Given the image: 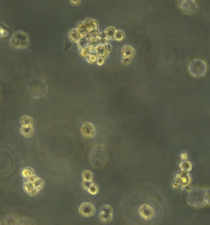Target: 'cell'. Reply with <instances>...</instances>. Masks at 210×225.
Returning <instances> with one entry per match:
<instances>
[{
	"label": "cell",
	"instance_id": "6da1fadb",
	"mask_svg": "<svg viewBox=\"0 0 210 225\" xmlns=\"http://www.w3.org/2000/svg\"><path fill=\"white\" fill-rule=\"evenodd\" d=\"M188 204L193 207H202L207 205L206 201V189L196 187L189 192L187 196Z\"/></svg>",
	"mask_w": 210,
	"mask_h": 225
},
{
	"label": "cell",
	"instance_id": "7a4b0ae2",
	"mask_svg": "<svg viewBox=\"0 0 210 225\" xmlns=\"http://www.w3.org/2000/svg\"><path fill=\"white\" fill-rule=\"evenodd\" d=\"M9 44L14 48L24 49L29 46L30 39L26 32L21 31H17L12 35L9 40Z\"/></svg>",
	"mask_w": 210,
	"mask_h": 225
},
{
	"label": "cell",
	"instance_id": "3957f363",
	"mask_svg": "<svg viewBox=\"0 0 210 225\" xmlns=\"http://www.w3.org/2000/svg\"><path fill=\"white\" fill-rule=\"evenodd\" d=\"M189 72L194 77H201L207 72V63L202 59H195L189 64Z\"/></svg>",
	"mask_w": 210,
	"mask_h": 225
},
{
	"label": "cell",
	"instance_id": "277c9868",
	"mask_svg": "<svg viewBox=\"0 0 210 225\" xmlns=\"http://www.w3.org/2000/svg\"><path fill=\"white\" fill-rule=\"evenodd\" d=\"M177 4L183 13L187 15L194 14L198 8L195 0H177Z\"/></svg>",
	"mask_w": 210,
	"mask_h": 225
},
{
	"label": "cell",
	"instance_id": "5b68a950",
	"mask_svg": "<svg viewBox=\"0 0 210 225\" xmlns=\"http://www.w3.org/2000/svg\"><path fill=\"white\" fill-rule=\"evenodd\" d=\"M174 183L178 185L179 187H185L191 183V177L188 171L182 170L176 173L174 177Z\"/></svg>",
	"mask_w": 210,
	"mask_h": 225
},
{
	"label": "cell",
	"instance_id": "8992f818",
	"mask_svg": "<svg viewBox=\"0 0 210 225\" xmlns=\"http://www.w3.org/2000/svg\"><path fill=\"white\" fill-rule=\"evenodd\" d=\"M113 210L111 205H103L99 214V219L103 224L110 223L113 219Z\"/></svg>",
	"mask_w": 210,
	"mask_h": 225
},
{
	"label": "cell",
	"instance_id": "52a82bcc",
	"mask_svg": "<svg viewBox=\"0 0 210 225\" xmlns=\"http://www.w3.org/2000/svg\"><path fill=\"white\" fill-rule=\"evenodd\" d=\"M138 213L140 218L145 221L151 220L154 217V214H155V211L154 208L148 204H143L142 205H140L138 210Z\"/></svg>",
	"mask_w": 210,
	"mask_h": 225
},
{
	"label": "cell",
	"instance_id": "ba28073f",
	"mask_svg": "<svg viewBox=\"0 0 210 225\" xmlns=\"http://www.w3.org/2000/svg\"><path fill=\"white\" fill-rule=\"evenodd\" d=\"M79 214L82 217L85 218H90L94 216L95 214V207L93 204L89 202L82 203L79 207Z\"/></svg>",
	"mask_w": 210,
	"mask_h": 225
},
{
	"label": "cell",
	"instance_id": "9c48e42d",
	"mask_svg": "<svg viewBox=\"0 0 210 225\" xmlns=\"http://www.w3.org/2000/svg\"><path fill=\"white\" fill-rule=\"evenodd\" d=\"M81 133L86 139H91L96 135V128L94 124L89 122H85L82 124L81 127Z\"/></svg>",
	"mask_w": 210,
	"mask_h": 225
},
{
	"label": "cell",
	"instance_id": "30bf717a",
	"mask_svg": "<svg viewBox=\"0 0 210 225\" xmlns=\"http://www.w3.org/2000/svg\"><path fill=\"white\" fill-rule=\"evenodd\" d=\"M23 189L30 196H35L40 191L38 189L35 188L34 185L32 183H28V182H25L23 185Z\"/></svg>",
	"mask_w": 210,
	"mask_h": 225
},
{
	"label": "cell",
	"instance_id": "8fae6325",
	"mask_svg": "<svg viewBox=\"0 0 210 225\" xmlns=\"http://www.w3.org/2000/svg\"><path fill=\"white\" fill-rule=\"evenodd\" d=\"M83 35L76 28V29H72L68 32V39L69 40L72 42L76 43L78 40H80L81 38H83Z\"/></svg>",
	"mask_w": 210,
	"mask_h": 225
},
{
	"label": "cell",
	"instance_id": "7c38bea8",
	"mask_svg": "<svg viewBox=\"0 0 210 225\" xmlns=\"http://www.w3.org/2000/svg\"><path fill=\"white\" fill-rule=\"evenodd\" d=\"M83 22H84V24L86 27L88 33L90 32V31H97L99 29V24H98V22L95 19L86 18V19L83 21Z\"/></svg>",
	"mask_w": 210,
	"mask_h": 225
},
{
	"label": "cell",
	"instance_id": "4fadbf2b",
	"mask_svg": "<svg viewBox=\"0 0 210 225\" xmlns=\"http://www.w3.org/2000/svg\"><path fill=\"white\" fill-rule=\"evenodd\" d=\"M34 130L33 126H21L20 128L21 135L25 138H30L34 135Z\"/></svg>",
	"mask_w": 210,
	"mask_h": 225
},
{
	"label": "cell",
	"instance_id": "5bb4252c",
	"mask_svg": "<svg viewBox=\"0 0 210 225\" xmlns=\"http://www.w3.org/2000/svg\"><path fill=\"white\" fill-rule=\"evenodd\" d=\"M136 54V51L134 48L131 45H125L122 48V58H133Z\"/></svg>",
	"mask_w": 210,
	"mask_h": 225
},
{
	"label": "cell",
	"instance_id": "9a60e30c",
	"mask_svg": "<svg viewBox=\"0 0 210 225\" xmlns=\"http://www.w3.org/2000/svg\"><path fill=\"white\" fill-rule=\"evenodd\" d=\"M95 53L98 57H101L103 58H107L109 54V52L107 50L105 45H103V44H98L96 46Z\"/></svg>",
	"mask_w": 210,
	"mask_h": 225
},
{
	"label": "cell",
	"instance_id": "2e32d148",
	"mask_svg": "<svg viewBox=\"0 0 210 225\" xmlns=\"http://www.w3.org/2000/svg\"><path fill=\"white\" fill-rule=\"evenodd\" d=\"M116 31H117V30H116L113 27H107L104 30L103 35H105V37H106L109 40H113Z\"/></svg>",
	"mask_w": 210,
	"mask_h": 225
},
{
	"label": "cell",
	"instance_id": "e0dca14e",
	"mask_svg": "<svg viewBox=\"0 0 210 225\" xmlns=\"http://www.w3.org/2000/svg\"><path fill=\"white\" fill-rule=\"evenodd\" d=\"M21 126H33L34 120L30 116H23L21 119Z\"/></svg>",
	"mask_w": 210,
	"mask_h": 225
},
{
	"label": "cell",
	"instance_id": "ac0fdd59",
	"mask_svg": "<svg viewBox=\"0 0 210 225\" xmlns=\"http://www.w3.org/2000/svg\"><path fill=\"white\" fill-rule=\"evenodd\" d=\"M89 44V39L87 38V36L83 37L80 40H78L76 42V45H77V47H78L79 49L83 48H87Z\"/></svg>",
	"mask_w": 210,
	"mask_h": 225
},
{
	"label": "cell",
	"instance_id": "d6986e66",
	"mask_svg": "<svg viewBox=\"0 0 210 225\" xmlns=\"http://www.w3.org/2000/svg\"><path fill=\"white\" fill-rule=\"evenodd\" d=\"M180 169H181V170H185V171H190L191 170V169H192V165H191V163H190V161H187V159L186 160H183V161H182L181 163H180Z\"/></svg>",
	"mask_w": 210,
	"mask_h": 225
},
{
	"label": "cell",
	"instance_id": "ffe728a7",
	"mask_svg": "<svg viewBox=\"0 0 210 225\" xmlns=\"http://www.w3.org/2000/svg\"><path fill=\"white\" fill-rule=\"evenodd\" d=\"M76 29L81 33L82 35H83V36L84 37H85V36H87V35H88V31H87V29H86V27H85V25L84 24V22L83 21H81V22H79L78 24H77V27H76Z\"/></svg>",
	"mask_w": 210,
	"mask_h": 225
},
{
	"label": "cell",
	"instance_id": "44dd1931",
	"mask_svg": "<svg viewBox=\"0 0 210 225\" xmlns=\"http://www.w3.org/2000/svg\"><path fill=\"white\" fill-rule=\"evenodd\" d=\"M125 39V33L122 30H117L114 35L113 40L116 41H122Z\"/></svg>",
	"mask_w": 210,
	"mask_h": 225
},
{
	"label": "cell",
	"instance_id": "7402d4cb",
	"mask_svg": "<svg viewBox=\"0 0 210 225\" xmlns=\"http://www.w3.org/2000/svg\"><path fill=\"white\" fill-rule=\"evenodd\" d=\"M21 175L22 177H25V178H27V177H31V176H34V172L33 169H31L30 168H26L24 169L22 172H21Z\"/></svg>",
	"mask_w": 210,
	"mask_h": 225
},
{
	"label": "cell",
	"instance_id": "603a6c76",
	"mask_svg": "<svg viewBox=\"0 0 210 225\" xmlns=\"http://www.w3.org/2000/svg\"><path fill=\"white\" fill-rule=\"evenodd\" d=\"M82 178L83 181H88V182H92L93 180V174L89 171H84L82 173Z\"/></svg>",
	"mask_w": 210,
	"mask_h": 225
},
{
	"label": "cell",
	"instance_id": "cb8c5ba5",
	"mask_svg": "<svg viewBox=\"0 0 210 225\" xmlns=\"http://www.w3.org/2000/svg\"><path fill=\"white\" fill-rule=\"evenodd\" d=\"M33 184L34 185L36 189L40 191V190H42V188L44 187V182L40 177H37V179L33 183Z\"/></svg>",
	"mask_w": 210,
	"mask_h": 225
},
{
	"label": "cell",
	"instance_id": "d4e9b609",
	"mask_svg": "<svg viewBox=\"0 0 210 225\" xmlns=\"http://www.w3.org/2000/svg\"><path fill=\"white\" fill-rule=\"evenodd\" d=\"M87 191H88L89 193H90L91 195H95V194H97L98 191H99V187H98V186L96 184L92 183V184L90 185V187H89Z\"/></svg>",
	"mask_w": 210,
	"mask_h": 225
},
{
	"label": "cell",
	"instance_id": "484cf974",
	"mask_svg": "<svg viewBox=\"0 0 210 225\" xmlns=\"http://www.w3.org/2000/svg\"><path fill=\"white\" fill-rule=\"evenodd\" d=\"M97 58L98 56L94 54H89L88 57H86V61L88 62L89 63H95L97 61Z\"/></svg>",
	"mask_w": 210,
	"mask_h": 225
},
{
	"label": "cell",
	"instance_id": "4316f807",
	"mask_svg": "<svg viewBox=\"0 0 210 225\" xmlns=\"http://www.w3.org/2000/svg\"><path fill=\"white\" fill-rule=\"evenodd\" d=\"M79 54H80V56H81V58H86V57H88V55L89 54V49L87 48H81V49L79 50Z\"/></svg>",
	"mask_w": 210,
	"mask_h": 225
},
{
	"label": "cell",
	"instance_id": "83f0119b",
	"mask_svg": "<svg viewBox=\"0 0 210 225\" xmlns=\"http://www.w3.org/2000/svg\"><path fill=\"white\" fill-rule=\"evenodd\" d=\"M8 35V31L6 29L0 27V38H5Z\"/></svg>",
	"mask_w": 210,
	"mask_h": 225
},
{
	"label": "cell",
	"instance_id": "f1b7e54d",
	"mask_svg": "<svg viewBox=\"0 0 210 225\" xmlns=\"http://www.w3.org/2000/svg\"><path fill=\"white\" fill-rule=\"evenodd\" d=\"M92 184V182H88V181H83L81 183L82 188L85 191H87L89 189V187H90V185Z\"/></svg>",
	"mask_w": 210,
	"mask_h": 225
},
{
	"label": "cell",
	"instance_id": "f546056e",
	"mask_svg": "<svg viewBox=\"0 0 210 225\" xmlns=\"http://www.w3.org/2000/svg\"><path fill=\"white\" fill-rule=\"evenodd\" d=\"M206 201L208 205H210V188L206 189Z\"/></svg>",
	"mask_w": 210,
	"mask_h": 225
},
{
	"label": "cell",
	"instance_id": "4dcf8cb0",
	"mask_svg": "<svg viewBox=\"0 0 210 225\" xmlns=\"http://www.w3.org/2000/svg\"><path fill=\"white\" fill-rule=\"evenodd\" d=\"M131 58H122V62L124 65H128L131 63Z\"/></svg>",
	"mask_w": 210,
	"mask_h": 225
},
{
	"label": "cell",
	"instance_id": "1f68e13d",
	"mask_svg": "<svg viewBox=\"0 0 210 225\" xmlns=\"http://www.w3.org/2000/svg\"><path fill=\"white\" fill-rule=\"evenodd\" d=\"M70 1V3L73 6H78L81 4V0H69Z\"/></svg>",
	"mask_w": 210,
	"mask_h": 225
},
{
	"label": "cell",
	"instance_id": "d6a6232c",
	"mask_svg": "<svg viewBox=\"0 0 210 225\" xmlns=\"http://www.w3.org/2000/svg\"><path fill=\"white\" fill-rule=\"evenodd\" d=\"M96 62H97V64H98L99 66H101V65H103V64L104 63V58H101V57H98Z\"/></svg>",
	"mask_w": 210,
	"mask_h": 225
},
{
	"label": "cell",
	"instance_id": "836d02e7",
	"mask_svg": "<svg viewBox=\"0 0 210 225\" xmlns=\"http://www.w3.org/2000/svg\"><path fill=\"white\" fill-rule=\"evenodd\" d=\"M105 47H106V48H107V50L109 51V53L112 51V46H111V44H109V43L107 44H105Z\"/></svg>",
	"mask_w": 210,
	"mask_h": 225
},
{
	"label": "cell",
	"instance_id": "e575fe53",
	"mask_svg": "<svg viewBox=\"0 0 210 225\" xmlns=\"http://www.w3.org/2000/svg\"><path fill=\"white\" fill-rule=\"evenodd\" d=\"M181 157H182V159L183 160H186L187 158H188V155H187L186 154H182V155H181Z\"/></svg>",
	"mask_w": 210,
	"mask_h": 225
}]
</instances>
